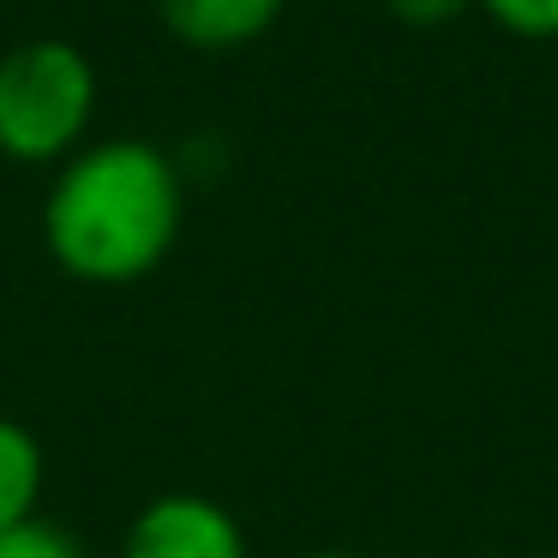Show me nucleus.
Instances as JSON below:
<instances>
[{"label": "nucleus", "mask_w": 558, "mask_h": 558, "mask_svg": "<svg viewBox=\"0 0 558 558\" xmlns=\"http://www.w3.org/2000/svg\"><path fill=\"white\" fill-rule=\"evenodd\" d=\"M186 181L150 138H90L54 169L43 198V246L73 282L133 289L174 253Z\"/></svg>", "instance_id": "f257e3e1"}, {"label": "nucleus", "mask_w": 558, "mask_h": 558, "mask_svg": "<svg viewBox=\"0 0 558 558\" xmlns=\"http://www.w3.org/2000/svg\"><path fill=\"white\" fill-rule=\"evenodd\" d=\"M102 78L78 43L37 37L0 54V157L25 169H61L90 145Z\"/></svg>", "instance_id": "f03ea898"}, {"label": "nucleus", "mask_w": 558, "mask_h": 558, "mask_svg": "<svg viewBox=\"0 0 558 558\" xmlns=\"http://www.w3.org/2000/svg\"><path fill=\"white\" fill-rule=\"evenodd\" d=\"M114 558H253V541L222 498L157 493L133 510Z\"/></svg>", "instance_id": "7ed1b4c3"}, {"label": "nucleus", "mask_w": 558, "mask_h": 558, "mask_svg": "<svg viewBox=\"0 0 558 558\" xmlns=\"http://www.w3.org/2000/svg\"><path fill=\"white\" fill-rule=\"evenodd\" d=\"M282 7L289 0H157L162 31L198 54H234L265 43L277 31Z\"/></svg>", "instance_id": "20e7f679"}, {"label": "nucleus", "mask_w": 558, "mask_h": 558, "mask_svg": "<svg viewBox=\"0 0 558 558\" xmlns=\"http://www.w3.org/2000/svg\"><path fill=\"white\" fill-rule=\"evenodd\" d=\"M43 493H49V457H43L37 433L13 414H0V534L43 517Z\"/></svg>", "instance_id": "39448f33"}, {"label": "nucleus", "mask_w": 558, "mask_h": 558, "mask_svg": "<svg viewBox=\"0 0 558 558\" xmlns=\"http://www.w3.org/2000/svg\"><path fill=\"white\" fill-rule=\"evenodd\" d=\"M0 558H90V546L73 529H61V522L31 517V522L0 534Z\"/></svg>", "instance_id": "423d86ee"}, {"label": "nucleus", "mask_w": 558, "mask_h": 558, "mask_svg": "<svg viewBox=\"0 0 558 558\" xmlns=\"http://www.w3.org/2000/svg\"><path fill=\"white\" fill-rule=\"evenodd\" d=\"M474 7L522 43H558V0H474Z\"/></svg>", "instance_id": "0eeeda50"}, {"label": "nucleus", "mask_w": 558, "mask_h": 558, "mask_svg": "<svg viewBox=\"0 0 558 558\" xmlns=\"http://www.w3.org/2000/svg\"><path fill=\"white\" fill-rule=\"evenodd\" d=\"M385 7H390V19H402L409 31H438V25L469 13L474 0H385Z\"/></svg>", "instance_id": "6e6552de"}, {"label": "nucleus", "mask_w": 558, "mask_h": 558, "mask_svg": "<svg viewBox=\"0 0 558 558\" xmlns=\"http://www.w3.org/2000/svg\"><path fill=\"white\" fill-rule=\"evenodd\" d=\"M301 558H366V553H301Z\"/></svg>", "instance_id": "1a4fd4ad"}]
</instances>
